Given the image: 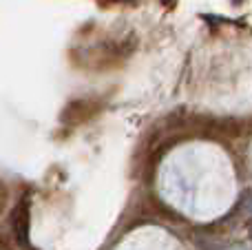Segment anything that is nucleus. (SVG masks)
<instances>
[{"label":"nucleus","instance_id":"nucleus-1","mask_svg":"<svg viewBox=\"0 0 252 250\" xmlns=\"http://www.w3.org/2000/svg\"><path fill=\"white\" fill-rule=\"evenodd\" d=\"M13 224H16V233H18L20 244L27 246V244H29V237H27V228H29V206H25V202L18 204L16 215H13Z\"/></svg>","mask_w":252,"mask_h":250}]
</instances>
